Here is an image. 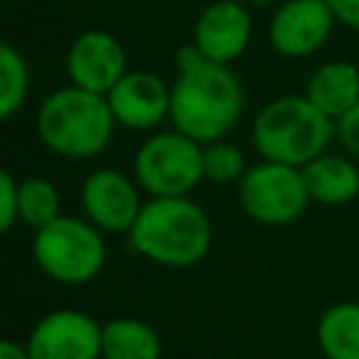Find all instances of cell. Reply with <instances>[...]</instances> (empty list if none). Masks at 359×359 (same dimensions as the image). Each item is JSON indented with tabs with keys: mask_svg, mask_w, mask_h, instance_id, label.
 <instances>
[{
	"mask_svg": "<svg viewBox=\"0 0 359 359\" xmlns=\"http://www.w3.org/2000/svg\"><path fill=\"white\" fill-rule=\"evenodd\" d=\"M177 67L180 76L171 84L168 109L174 129L199 140L202 146L224 140L244 107L238 76L227 65L205 59L194 42L177 50Z\"/></svg>",
	"mask_w": 359,
	"mask_h": 359,
	"instance_id": "obj_1",
	"label": "cell"
},
{
	"mask_svg": "<svg viewBox=\"0 0 359 359\" xmlns=\"http://www.w3.org/2000/svg\"><path fill=\"white\" fill-rule=\"evenodd\" d=\"M213 241L208 213L188 196H151L129 230V244L160 266H194Z\"/></svg>",
	"mask_w": 359,
	"mask_h": 359,
	"instance_id": "obj_2",
	"label": "cell"
},
{
	"mask_svg": "<svg viewBox=\"0 0 359 359\" xmlns=\"http://www.w3.org/2000/svg\"><path fill=\"white\" fill-rule=\"evenodd\" d=\"M112 129L115 115L107 95L81 90L76 84L53 90L36 112L39 140L50 151L70 160L101 154L112 140Z\"/></svg>",
	"mask_w": 359,
	"mask_h": 359,
	"instance_id": "obj_3",
	"label": "cell"
},
{
	"mask_svg": "<svg viewBox=\"0 0 359 359\" xmlns=\"http://www.w3.org/2000/svg\"><path fill=\"white\" fill-rule=\"evenodd\" d=\"M334 137V121L306 95H283L269 101L252 123V143L258 154L294 168H303L314 157L325 154Z\"/></svg>",
	"mask_w": 359,
	"mask_h": 359,
	"instance_id": "obj_4",
	"label": "cell"
},
{
	"mask_svg": "<svg viewBox=\"0 0 359 359\" xmlns=\"http://www.w3.org/2000/svg\"><path fill=\"white\" fill-rule=\"evenodd\" d=\"M34 261L59 283H90L107 261L101 230L90 219L59 216L56 222L34 230Z\"/></svg>",
	"mask_w": 359,
	"mask_h": 359,
	"instance_id": "obj_5",
	"label": "cell"
},
{
	"mask_svg": "<svg viewBox=\"0 0 359 359\" xmlns=\"http://www.w3.org/2000/svg\"><path fill=\"white\" fill-rule=\"evenodd\" d=\"M135 180L151 196H188L202 180V143L182 132L151 135L135 154Z\"/></svg>",
	"mask_w": 359,
	"mask_h": 359,
	"instance_id": "obj_6",
	"label": "cell"
},
{
	"mask_svg": "<svg viewBox=\"0 0 359 359\" xmlns=\"http://www.w3.org/2000/svg\"><path fill=\"white\" fill-rule=\"evenodd\" d=\"M238 199L244 213L266 227H283L303 216L309 199L303 168L264 160L238 180Z\"/></svg>",
	"mask_w": 359,
	"mask_h": 359,
	"instance_id": "obj_7",
	"label": "cell"
},
{
	"mask_svg": "<svg viewBox=\"0 0 359 359\" xmlns=\"http://www.w3.org/2000/svg\"><path fill=\"white\" fill-rule=\"evenodd\" d=\"M31 359H101V323L76 309L36 320L25 339Z\"/></svg>",
	"mask_w": 359,
	"mask_h": 359,
	"instance_id": "obj_8",
	"label": "cell"
},
{
	"mask_svg": "<svg viewBox=\"0 0 359 359\" xmlns=\"http://www.w3.org/2000/svg\"><path fill=\"white\" fill-rule=\"evenodd\" d=\"M81 208L101 233H129L143 202L137 185L126 174L98 168L81 185Z\"/></svg>",
	"mask_w": 359,
	"mask_h": 359,
	"instance_id": "obj_9",
	"label": "cell"
},
{
	"mask_svg": "<svg viewBox=\"0 0 359 359\" xmlns=\"http://www.w3.org/2000/svg\"><path fill=\"white\" fill-rule=\"evenodd\" d=\"M334 22L325 0H286L269 22V42L280 56H311L325 45Z\"/></svg>",
	"mask_w": 359,
	"mask_h": 359,
	"instance_id": "obj_10",
	"label": "cell"
},
{
	"mask_svg": "<svg viewBox=\"0 0 359 359\" xmlns=\"http://www.w3.org/2000/svg\"><path fill=\"white\" fill-rule=\"evenodd\" d=\"M126 73L123 45L109 31H84L67 50L70 84L107 95Z\"/></svg>",
	"mask_w": 359,
	"mask_h": 359,
	"instance_id": "obj_11",
	"label": "cell"
},
{
	"mask_svg": "<svg viewBox=\"0 0 359 359\" xmlns=\"http://www.w3.org/2000/svg\"><path fill=\"white\" fill-rule=\"evenodd\" d=\"M252 36V20L241 0H216L196 17L194 45L210 62L230 65L238 59Z\"/></svg>",
	"mask_w": 359,
	"mask_h": 359,
	"instance_id": "obj_12",
	"label": "cell"
},
{
	"mask_svg": "<svg viewBox=\"0 0 359 359\" xmlns=\"http://www.w3.org/2000/svg\"><path fill=\"white\" fill-rule=\"evenodd\" d=\"M115 123L126 129H154L168 118L171 87L149 70H126L123 79L107 93Z\"/></svg>",
	"mask_w": 359,
	"mask_h": 359,
	"instance_id": "obj_13",
	"label": "cell"
},
{
	"mask_svg": "<svg viewBox=\"0 0 359 359\" xmlns=\"http://www.w3.org/2000/svg\"><path fill=\"white\" fill-rule=\"evenodd\" d=\"M306 98L331 121L342 118L359 104V67L353 62H325L309 79Z\"/></svg>",
	"mask_w": 359,
	"mask_h": 359,
	"instance_id": "obj_14",
	"label": "cell"
},
{
	"mask_svg": "<svg viewBox=\"0 0 359 359\" xmlns=\"http://www.w3.org/2000/svg\"><path fill=\"white\" fill-rule=\"evenodd\" d=\"M303 180L311 202L345 205L359 194V168L348 157L320 154L303 165Z\"/></svg>",
	"mask_w": 359,
	"mask_h": 359,
	"instance_id": "obj_15",
	"label": "cell"
},
{
	"mask_svg": "<svg viewBox=\"0 0 359 359\" xmlns=\"http://www.w3.org/2000/svg\"><path fill=\"white\" fill-rule=\"evenodd\" d=\"M160 334L137 317L101 323V359H160Z\"/></svg>",
	"mask_w": 359,
	"mask_h": 359,
	"instance_id": "obj_16",
	"label": "cell"
},
{
	"mask_svg": "<svg viewBox=\"0 0 359 359\" xmlns=\"http://www.w3.org/2000/svg\"><path fill=\"white\" fill-rule=\"evenodd\" d=\"M317 348L325 359H359V300H339L317 320Z\"/></svg>",
	"mask_w": 359,
	"mask_h": 359,
	"instance_id": "obj_17",
	"label": "cell"
},
{
	"mask_svg": "<svg viewBox=\"0 0 359 359\" xmlns=\"http://www.w3.org/2000/svg\"><path fill=\"white\" fill-rule=\"evenodd\" d=\"M17 216L22 224L39 230L62 216V199L53 182L42 177H28L17 185Z\"/></svg>",
	"mask_w": 359,
	"mask_h": 359,
	"instance_id": "obj_18",
	"label": "cell"
},
{
	"mask_svg": "<svg viewBox=\"0 0 359 359\" xmlns=\"http://www.w3.org/2000/svg\"><path fill=\"white\" fill-rule=\"evenodd\" d=\"M28 93V65L22 59V53L8 45L0 42V121L11 118Z\"/></svg>",
	"mask_w": 359,
	"mask_h": 359,
	"instance_id": "obj_19",
	"label": "cell"
},
{
	"mask_svg": "<svg viewBox=\"0 0 359 359\" xmlns=\"http://www.w3.org/2000/svg\"><path fill=\"white\" fill-rule=\"evenodd\" d=\"M202 171H205V180L210 182H236L247 174V165H244V154L238 146L227 143V140H213V143H205L202 146Z\"/></svg>",
	"mask_w": 359,
	"mask_h": 359,
	"instance_id": "obj_20",
	"label": "cell"
},
{
	"mask_svg": "<svg viewBox=\"0 0 359 359\" xmlns=\"http://www.w3.org/2000/svg\"><path fill=\"white\" fill-rule=\"evenodd\" d=\"M17 180L0 168V236L8 233L14 227V222H20L17 216Z\"/></svg>",
	"mask_w": 359,
	"mask_h": 359,
	"instance_id": "obj_21",
	"label": "cell"
},
{
	"mask_svg": "<svg viewBox=\"0 0 359 359\" xmlns=\"http://www.w3.org/2000/svg\"><path fill=\"white\" fill-rule=\"evenodd\" d=\"M334 129H337V140L342 143V149L359 160V104L348 109L342 118H337Z\"/></svg>",
	"mask_w": 359,
	"mask_h": 359,
	"instance_id": "obj_22",
	"label": "cell"
},
{
	"mask_svg": "<svg viewBox=\"0 0 359 359\" xmlns=\"http://www.w3.org/2000/svg\"><path fill=\"white\" fill-rule=\"evenodd\" d=\"M325 3L334 11L337 22H345L348 28L359 31V0H325Z\"/></svg>",
	"mask_w": 359,
	"mask_h": 359,
	"instance_id": "obj_23",
	"label": "cell"
},
{
	"mask_svg": "<svg viewBox=\"0 0 359 359\" xmlns=\"http://www.w3.org/2000/svg\"><path fill=\"white\" fill-rule=\"evenodd\" d=\"M0 359H31L28 348L14 339H0Z\"/></svg>",
	"mask_w": 359,
	"mask_h": 359,
	"instance_id": "obj_24",
	"label": "cell"
},
{
	"mask_svg": "<svg viewBox=\"0 0 359 359\" xmlns=\"http://www.w3.org/2000/svg\"><path fill=\"white\" fill-rule=\"evenodd\" d=\"M241 3H244V6H247V3H252V6H264V3H269V0H241Z\"/></svg>",
	"mask_w": 359,
	"mask_h": 359,
	"instance_id": "obj_25",
	"label": "cell"
}]
</instances>
